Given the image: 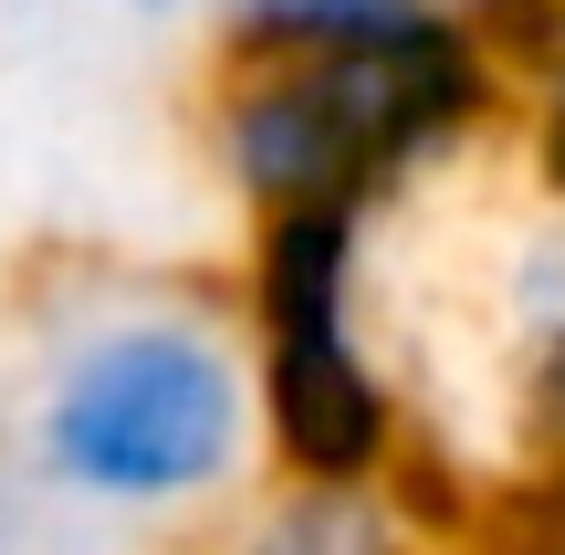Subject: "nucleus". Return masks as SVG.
I'll return each instance as SVG.
<instances>
[{
  "instance_id": "nucleus-1",
  "label": "nucleus",
  "mask_w": 565,
  "mask_h": 555,
  "mask_svg": "<svg viewBox=\"0 0 565 555\" xmlns=\"http://www.w3.org/2000/svg\"><path fill=\"white\" fill-rule=\"evenodd\" d=\"M273 493L231 284L42 273L0 346V555H189Z\"/></svg>"
},
{
  "instance_id": "nucleus-2",
  "label": "nucleus",
  "mask_w": 565,
  "mask_h": 555,
  "mask_svg": "<svg viewBox=\"0 0 565 555\" xmlns=\"http://www.w3.org/2000/svg\"><path fill=\"white\" fill-rule=\"evenodd\" d=\"M503 105L513 63L450 21L335 63H210L200 168L242 231L303 210H356L398 231V210H419L429 189L503 147Z\"/></svg>"
},
{
  "instance_id": "nucleus-3",
  "label": "nucleus",
  "mask_w": 565,
  "mask_h": 555,
  "mask_svg": "<svg viewBox=\"0 0 565 555\" xmlns=\"http://www.w3.org/2000/svg\"><path fill=\"white\" fill-rule=\"evenodd\" d=\"M231 314L282 493H419V367L387 314V221H252Z\"/></svg>"
},
{
  "instance_id": "nucleus-4",
  "label": "nucleus",
  "mask_w": 565,
  "mask_h": 555,
  "mask_svg": "<svg viewBox=\"0 0 565 555\" xmlns=\"http://www.w3.org/2000/svg\"><path fill=\"white\" fill-rule=\"evenodd\" d=\"M471 377H482V409L503 430L513 472L565 482V221H545L524 200L482 252Z\"/></svg>"
},
{
  "instance_id": "nucleus-5",
  "label": "nucleus",
  "mask_w": 565,
  "mask_h": 555,
  "mask_svg": "<svg viewBox=\"0 0 565 555\" xmlns=\"http://www.w3.org/2000/svg\"><path fill=\"white\" fill-rule=\"evenodd\" d=\"M189 555H440V524L419 493H282L273 482L252 514H231Z\"/></svg>"
},
{
  "instance_id": "nucleus-6",
  "label": "nucleus",
  "mask_w": 565,
  "mask_h": 555,
  "mask_svg": "<svg viewBox=\"0 0 565 555\" xmlns=\"http://www.w3.org/2000/svg\"><path fill=\"white\" fill-rule=\"evenodd\" d=\"M210 63H335L366 42L419 32V0H200Z\"/></svg>"
},
{
  "instance_id": "nucleus-7",
  "label": "nucleus",
  "mask_w": 565,
  "mask_h": 555,
  "mask_svg": "<svg viewBox=\"0 0 565 555\" xmlns=\"http://www.w3.org/2000/svg\"><path fill=\"white\" fill-rule=\"evenodd\" d=\"M503 147H513V189H524V210L565 221V32L534 42V53L513 63Z\"/></svg>"
},
{
  "instance_id": "nucleus-8",
  "label": "nucleus",
  "mask_w": 565,
  "mask_h": 555,
  "mask_svg": "<svg viewBox=\"0 0 565 555\" xmlns=\"http://www.w3.org/2000/svg\"><path fill=\"white\" fill-rule=\"evenodd\" d=\"M419 11L450 21V32H471V42H492L503 63H524L534 42L565 32V0H419Z\"/></svg>"
},
{
  "instance_id": "nucleus-9",
  "label": "nucleus",
  "mask_w": 565,
  "mask_h": 555,
  "mask_svg": "<svg viewBox=\"0 0 565 555\" xmlns=\"http://www.w3.org/2000/svg\"><path fill=\"white\" fill-rule=\"evenodd\" d=\"M95 11H126V21H189L200 0H95Z\"/></svg>"
}]
</instances>
